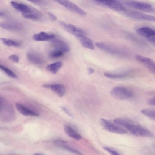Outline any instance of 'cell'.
<instances>
[{"mask_svg": "<svg viewBox=\"0 0 155 155\" xmlns=\"http://www.w3.org/2000/svg\"><path fill=\"white\" fill-rule=\"evenodd\" d=\"M23 17L27 19L32 20H37L40 18V15L39 14L31 12L27 13L22 14Z\"/></svg>", "mask_w": 155, "mask_h": 155, "instance_id": "obj_24", "label": "cell"}, {"mask_svg": "<svg viewBox=\"0 0 155 155\" xmlns=\"http://www.w3.org/2000/svg\"><path fill=\"white\" fill-rule=\"evenodd\" d=\"M4 15V13L0 11V17L3 16Z\"/></svg>", "mask_w": 155, "mask_h": 155, "instance_id": "obj_36", "label": "cell"}, {"mask_svg": "<svg viewBox=\"0 0 155 155\" xmlns=\"http://www.w3.org/2000/svg\"><path fill=\"white\" fill-rule=\"evenodd\" d=\"M95 44L99 49L109 53L112 54H117L118 53V51L117 50L113 49L111 47L104 43L101 42H96Z\"/></svg>", "mask_w": 155, "mask_h": 155, "instance_id": "obj_18", "label": "cell"}, {"mask_svg": "<svg viewBox=\"0 0 155 155\" xmlns=\"http://www.w3.org/2000/svg\"><path fill=\"white\" fill-rule=\"evenodd\" d=\"M132 134L138 137H151L152 133L149 130L127 120L123 126Z\"/></svg>", "mask_w": 155, "mask_h": 155, "instance_id": "obj_1", "label": "cell"}, {"mask_svg": "<svg viewBox=\"0 0 155 155\" xmlns=\"http://www.w3.org/2000/svg\"><path fill=\"white\" fill-rule=\"evenodd\" d=\"M0 40L5 45L11 47L13 46L15 47L19 46L21 44L19 42L16 41L6 38H0Z\"/></svg>", "mask_w": 155, "mask_h": 155, "instance_id": "obj_23", "label": "cell"}, {"mask_svg": "<svg viewBox=\"0 0 155 155\" xmlns=\"http://www.w3.org/2000/svg\"><path fill=\"white\" fill-rule=\"evenodd\" d=\"M104 75L106 77L112 79L122 78L127 76V75L125 74H114L108 72L104 73Z\"/></svg>", "mask_w": 155, "mask_h": 155, "instance_id": "obj_26", "label": "cell"}, {"mask_svg": "<svg viewBox=\"0 0 155 155\" xmlns=\"http://www.w3.org/2000/svg\"><path fill=\"white\" fill-rule=\"evenodd\" d=\"M62 65V63L61 61H57L48 65L46 68L49 72L55 74L57 73Z\"/></svg>", "mask_w": 155, "mask_h": 155, "instance_id": "obj_19", "label": "cell"}, {"mask_svg": "<svg viewBox=\"0 0 155 155\" xmlns=\"http://www.w3.org/2000/svg\"><path fill=\"white\" fill-rule=\"evenodd\" d=\"M137 33L139 35L146 37L148 40L154 45H155V31L148 27H143L137 29Z\"/></svg>", "mask_w": 155, "mask_h": 155, "instance_id": "obj_7", "label": "cell"}, {"mask_svg": "<svg viewBox=\"0 0 155 155\" xmlns=\"http://www.w3.org/2000/svg\"><path fill=\"white\" fill-rule=\"evenodd\" d=\"M70 10L81 15L86 14L85 11L68 0H54Z\"/></svg>", "mask_w": 155, "mask_h": 155, "instance_id": "obj_6", "label": "cell"}, {"mask_svg": "<svg viewBox=\"0 0 155 155\" xmlns=\"http://www.w3.org/2000/svg\"><path fill=\"white\" fill-rule=\"evenodd\" d=\"M147 102L148 104L151 106H154L155 105V97H154L148 99Z\"/></svg>", "mask_w": 155, "mask_h": 155, "instance_id": "obj_31", "label": "cell"}, {"mask_svg": "<svg viewBox=\"0 0 155 155\" xmlns=\"http://www.w3.org/2000/svg\"><path fill=\"white\" fill-rule=\"evenodd\" d=\"M48 14L52 20L55 21L57 20V18L52 13L48 12Z\"/></svg>", "mask_w": 155, "mask_h": 155, "instance_id": "obj_32", "label": "cell"}, {"mask_svg": "<svg viewBox=\"0 0 155 155\" xmlns=\"http://www.w3.org/2000/svg\"><path fill=\"white\" fill-rule=\"evenodd\" d=\"M11 4L15 9L21 12L22 14L28 13L32 11L30 8L24 4L18 3L13 1H11Z\"/></svg>", "mask_w": 155, "mask_h": 155, "instance_id": "obj_17", "label": "cell"}, {"mask_svg": "<svg viewBox=\"0 0 155 155\" xmlns=\"http://www.w3.org/2000/svg\"><path fill=\"white\" fill-rule=\"evenodd\" d=\"M113 98L119 100H125L131 97L132 92L129 89L123 87L117 86L113 88L110 93Z\"/></svg>", "mask_w": 155, "mask_h": 155, "instance_id": "obj_2", "label": "cell"}, {"mask_svg": "<svg viewBox=\"0 0 155 155\" xmlns=\"http://www.w3.org/2000/svg\"><path fill=\"white\" fill-rule=\"evenodd\" d=\"M53 144L54 145L59 147L67 150L71 152L78 154H82L79 151L69 146L67 144V143L66 141L57 140L54 141Z\"/></svg>", "mask_w": 155, "mask_h": 155, "instance_id": "obj_13", "label": "cell"}, {"mask_svg": "<svg viewBox=\"0 0 155 155\" xmlns=\"http://www.w3.org/2000/svg\"><path fill=\"white\" fill-rule=\"evenodd\" d=\"M8 58L10 60L15 63H18L19 61L18 57L15 55H11Z\"/></svg>", "mask_w": 155, "mask_h": 155, "instance_id": "obj_30", "label": "cell"}, {"mask_svg": "<svg viewBox=\"0 0 155 155\" xmlns=\"http://www.w3.org/2000/svg\"><path fill=\"white\" fill-rule=\"evenodd\" d=\"M103 148L105 151L108 152L111 155H119L120 154L117 151L114 150L113 149L107 147H104Z\"/></svg>", "mask_w": 155, "mask_h": 155, "instance_id": "obj_29", "label": "cell"}, {"mask_svg": "<svg viewBox=\"0 0 155 155\" xmlns=\"http://www.w3.org/2000/svg\"><path fill=\"white\" fill-rule=\"evenodd\" d=\"M107 6L113 10L124 12L126 9L117 0H92Z\"/></svg>", "mask_w": 155, "mask_h": 155, "instance_id": "obj_8", "label": "cell"}, {"mask_svg": "<svg viewBox=\"0 0 155 155\" xmlns=\"http://www.w3.org/2000/svg\"><path fill=\"white\" fill-rule=\"evenodd\" d=\"M51 43L56 49L59 50L63 53H68L70 50V47L67 43L61 40L54 38L52 39Z\"/></svg>", "mask_w": 155, "mask_h": 155, "instance_id": "obj_11", "label": "cell"}, {"mask_svg": "<svg viewBox=\"0 0 155 155\" xmlns=\"http://www.w3.org/2000/svg\"><path fill=\"white\" fill-rule=\"evenodd\" d=\"M17 110L21 114L26 116H37L39 114L25 107L19 103H16L15 105Z\"/></svg>", "mask_w": 155, "mask_h": 155, "instance_id": "obj_14", "label": "cell"}, {"mask_svg": "<svg viewBox=\"0 0 155 155\" xmlns=\"http://www.w3.org/2000/svg\"><path fill=\"white\" fill-rule=\"evenodd\" d=\"M88 74H93L94 72V71L93 69L91 68H88Z\"/></svg>", "mask_w": 155, "mask_h": 155, "instance_id": "obj_34", "label": "cell"}, {"mask_svg": "<svg viewBox=\"0 0 155 155\" xmlns=\"http://www.w3.org/2000/svg\"><path fill=\"white\" fill-rule=\"evenodd\" d=\"M143 114L151 120H154L155 119V110L150 109H143L141 110Z\"/></svg>", "mask_w": 155, "mask_h": 155, "instance_id": "obj_25", "label": "cell"}, {"mask_svg": "<svg viewBox=\"0 0 155 155\" xmlns=\"http://www.w3.org/2000/svg\"><path fill=\"white\" fill-rule=\"evenodd\" d=\"M55 92L60 97H63L66 92L64 86L60 84H50V88Z\"/></svg>", "mask_w": 155, "mask_h": 155, "instance_id": "obj_16", "label": "cell"}, {"mask_svg": "<svg viewBox=\"0 0 155 155\" xmlns=\"http://www.w3.org/2000/svg\"><path fill=\"white\" fill-rule=\"evenodd\" d=\"M64 53L61 51L55 49L51 51L49 54L50 56L53 58H57L62 56Z\"/></svg>", "mask_w": 155, "mask_h": 155, "instance_id": "obj_28", "label": "cell"}, {"mask_svg": "<svg viewBox=\"0 0 155 155\" xmlns=\"http://www.w3.org/2000/svg\"><path fill=\"white\" fill-rule=\"evenodd\" d=\"M1 101H2V100H1V99H0V104H1Z\"/></svg>", "mask_w": 155, "mask_h": 155, "instance_id": "obj_37", "label": "cell"}, {"mask_svg": "<svg viewBox=\"0 0 155 155\" xmlns=\"http://www.w3.org/2000/svg\"><path fill=\"white\" fill-rule=\"evenodd\" d=\"M124 12L126 16L133 19L152 22H154L155 21V17L153 15L126 9Z\"/></svg>", "mask_w": 155, "mask_h": 155, "instance_id": "obj_5", "label": "cell"}, {"mask_svg": "<svg viewBox=\"0 0 155 155\" xmlns=\"http://www.w3.org/2000/svg\"><path fill=\"white\" fill-rule=\"evenodd\" d=\"M126 5L131 8L147 12H153L154 9L149 3L134 0H128L126 1Z\"/></svg>", "mask_w": 155, "mask_h": 155, "instance_id": "obj_4", "label": "cell"}, {"mask_svg": "<svg viewBox=\"0 0 155 155\" xmlns=\"http://www.w3.org/2000/svg\"><path fill=\"white\" fill-rule=\"evenodd\" d=\"M61 26L67 32L75 36L80 38L85 36L86 33L83 30L70 24L61 22Z\"/></svg>", "mask_w": 155, "mask_h": 155, "instance_id": "obj_10", "label": "cell"}, {"mask_svg": "<svg viewBox=\"0 0 155 155\" xmlns=\"http://www.w3.org/2000/svg\"><path fill=\"white\" fill-rule=\"evenodd\" d=\"M34 3H39L41 2V0H27Z\"/></svg>", "mask_w": 155, "mask_h": 155, "instance_id": "obj_33", "label": "cell"}, {"mask_svg": "<svg viewBox=\"0 0 155 155\" xmlns=\"http://www.w3.org/2000/svg\"><path fill=\"white\" fill-rule=\"evenodd\" d=\"M27 58L30 62L36 64H41L44 63V60L40 55L32 52L27 54Z\"/></svg>", "mask_w": 155, "mask_h": 155, "instance_id": "obj_15", "label": "cell"}, {"mask_svg": "<svg viewBox=\"0 0 155 155\" xmlns=\"http://www.w3.org/2000/svg\"><path fill=\"white\" fill-rule=\"evenodd\" d=\"M100 123L102 127L108 132L120 134H124L127 133L125 129L119 126L117 124H114L105 119H101Z\"/></svg>", "mask_w": 155, "mask_h": 155, "instance_id": "obj_3", "label": "cell"}, {"mask_svg": "<svg viewBox=\"0 0 155 155\" xmlns=\"http://www.w3.org/2000/svg\"><path fill=\"white\" fill-rule=\"evenodd\" d=\"M62 109L63 110H64V111L69 115L71 116H72L69 111L66 108L64 107H62Z\"/></svg>", "mask_w": 155, "mask_h": 155, "instance_id": "obj_35", "label": "cell"}, {"mask_svg": "<svg viewBox=\"0 0 155 155\" xmlns=\"http://www.w3.org/2000/svg\"><path fill=\"white\" fill-rule=\"evenodd\" d=\"M0 69L3 71L7 74L10 77L16 78L17 76L12 71L6 67L0 64Z\"/></svg>", "mask_w": 155, "mask_h": 155, "instance_id": "obj_27", "label": "cell"}, {"mask_svg": "<svg viewBox=\"0 0 155 155\" xmlns=\"http://www.w3.org/2000/svg\"><path fill=\"white\" fill-rule=\"evenodd\" d=\"M0 26L2 28L6 30H17L19 29V26L17 24L8 22H1Z\"/></svg>", "mask_w": 155, "mask_h": 155, "instance_id": "obj_22", "label": "cell"}, {"mask_svg": "<svg viewBox=\"0 0 155 155\" xmlns=\"http://www.w3.org/2000/svg\"><path fill=\"white\" fill-rule=\"evenodd\" d=\"M64 129L66 134L73 138L77 140H79L81 138V135L71 127L66 126Z\"/></svg>", "mask_w": 155, "mask_h": 155, "instance_id": "obj_20", "label": "cell"}, {"mask_svg": "<svg viewBox=\"0 0 155 155\" xmlns=\"http://www.w3.org/2000/svg\"><path fill=\"white\" fill-rule=\"evenodd\" d=\"M55 37L54 35L49 34L44 32H41L35 34L32 36L34 40L37 41H44L52 40Z\"/></svg>", "mask_w": 155, "mask_h": 155, "instance_id": "obj_12", "label": "cell"}, {"mask_svg": "<svg viewBox=\"0 0 155 155\" xmlns=\"http://www.w3.org/2000/svg\"><path fill=\"white\" fill-rule=\"evenodd\" d=\"M135 58L137 61L144 65L152 74H155V64L153 59L139 54L136 55Z\"/></svg>", "mask_w": 155, "mask_h": 155, "instance_id": "obj_9", "label": "cell"}, {"mask_svg": "<svg viewBox=\"0 0 155 155\" xmlns=\"http://www.w3.org/2000/svg\"><path fill=\"white\" fill-rule=\"evenodd\" d=\"M81 38L80 42L83 46L90 49H94V47L93 43L91 39L85 36Z\"/></svg>", "mask_w": 155, "mask_h": 155, "instance_id": "obj_21", "label": "cell"}]
</instances>
